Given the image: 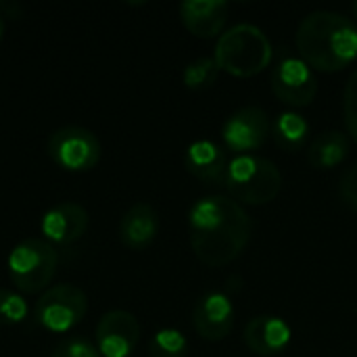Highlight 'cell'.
I'll return each mask as SVG.
<instances>
[{
  "instance_id": "cell-1",
  "label": "cell",
  "mask_w": 357,
  "mask_h": 357,
  "mask_svg": "<svg viewBox=\"0 0 357 357\" xmlns=\"http://www.w3.org/2000/svg\"><path fill=\"white\" fill-rule=\"evenodd\" d=\"M188 230L197 259L209 268H220L247 249L253 220L234 199L213 195L195 201L188 211Z\"/></svg>"
},
{
  "instance_id": "cell-2",
  "label": "cell",
  "mask_w": 357,
  "mask_h": 357,
  "mask_svg": "<svg viewBox=\"0 0 357 357\" xmlns=\"http://www.w3.org/2000/svg\"><path fill=\"white\" fill-rule=\"evenodd\" d=\"M295 44L312 69L341 71L357 61V23L335 10H314L299 23Z\"/></svg>"
},
{
  "instance_id": "cell-3",
  "label": "cell",
  "mask_w": 357,
  "mask_h": 357,
  "mask_svg": "<svg viewBox=\"0 0 357 357\" xmlns=\"http://www.w3.org/2000/svg\"><path fill=\"white\" fill-rule=\"evenodd\" d=\"M274 48L270 38L251 23H238L224 31L215 44L213 59L220 71L234 77H253L270 67Z\"/></svg>"
},
{
  "instance_id": "cell-4",
  "label": "cell",
  "mask_w": 357,
  "mask_h": 357,
  "mask_svg": "<svg viewBox=\"0 0 357 357\" xmlns=\"http://www.w3.org/2000/svg\"><path fill=\"white\" fill-rule=\"evenodd\" d=\"M226 190L230 199L241 205H268L282 188V174L278 165L266 157L238 155L230 161L226 174Z\"/></svg>"
},
{
  "instance_id": "cell-5",
  "label": "cell",
  "mask_w": 357,
  "mask_h": 357,
  "mask_svg": "<svg viewBox=\"0 0 357 357\" xmlns=\"http://www.w3.org/2000/svg\"><path fill=\"white\" fill-rule=\"evenodd\" d=\"M59 253L44 238H25L13 247L6 259L8 278L21 295L42 293L56 274Z\"/></svg>"
},
{
  "instance_id": "cell-6",
  "label": "cell",
  "mask_w": 357,
  "mask_h": 357,
  "mask_svg": "<svg viewBox=\"0 0 357 357\" xmlns=\"http://www.w3.org/2000/svg\"><path fill=\"white\" fill-rule=\"evenodd\" d=\"M88 312V297L75 284H56L42 293L33 305V322L48 333L73 331Z\"/></svg>"
},
{
  "instance_id": "cell-7",
  "label": "cell",
  "mask_w": 357,
  "mask_h": 357,
  "mask_svg": "<svg viewBox=\"0 0 357 357\" xmlns=\"http://www.w3.org/2000/svg\"><path fill=\"white\" fill-rule=\"evenodd\" d=\"M48 157L67 172H88L100 161L98 138L82 126H63L46 142Z\"/></svg>"
},
{
  "instance_id": "cell-8",
  "label": "cell",
  "mask_w": 357,
  "mask_h": 357,
  "mask_svg": "<svg viewBox=\"0 0 357 357\" xmlns=\"http://www.w3.org/2000/svg\"><path fill=\"white\" fill-rule=\"evenodd\" d=\"M272 134V121L261 107L247 105L236 109L222 126L224 149L236 155H251L266 144Z\"/></svg>"
},
{
  "instance_id": "cell-9",
  "label": "cell",
  "mask_w": 357,
  "mask_h": 357,
  "mask_svg": "<svg viewBox=\"0 0 357 357\" xmlns=\"http://www.w3.org/2000/svg\"><path fill=\"white\" fill-rule=\"evenodd\" d=\"M272 92L278 100L291 107H307L318 94V79L312 67L293 54L280 56L272 71Z\"/></svg>"
},
{
  "instance_id": "cell-10",
  "label": "cell",
  "mask_w": 357,
  "mask_h": 357,
  "mask_svg": "<svg viewBox=\"0 0 357 357\" xmlns=\"http://www.w3.org/2000/svg\"><path fill=\"white\" fill-rule=\"evenodd\" d=\"M138 341L140 324L134 314L123 310L107 312L94 328V343L102 357H130Z\"/></svg>"
},
{
  "instance_id": "cell-11",
  "label": "cell",
  "mask_w": 357,
  "mask_h": 357,
  "mask_svg": "<svg viewBox=\"0 0 357 357\" xmlns=\"http://www.w3.org/2000/svg\"><path fill=\"white\" fill-rule=\"evenodd\" d=\"M236 322V312L228 295L220 291H209L192 307V326L205 341L226 339Z\"/></svg>"
},
{
  "instance_id": "cell-12",
  "label": "cell",
  "mask_w": 357,
  "mask_h": 357,
  "mask_svg": "<svg viewBox=\"0 0 357 357\" xmlns=\"http://www.w3.org/2000/svg\"><path fill=\"white\" fill-rule=\"evenodd\" d=\"M90 218L88 211L77 203H59L52 209H48L42 218L40 230L44 234V241H48L52 247H67L75 241H79L88 230Z\"/></svg>"
},
{
  "instance_id": "cell-13",
  "label": "cell",
  "mask_w": 357,
  "mask_h": 357,
  "mask_svg": "<svg viewBox=\"0 0 357 357\" xmlns=\"http://www.w3.org/2000/svg\"><path fill=\"white\" fill-rule=\"evenodd\" d=\"M228 153L222 144L211 140H195L184 153V167L197 180L209 186H224L228 174Z\"/></svg>"
},
{
  "instance_id": "cell-14",
  "label": "cell",
  "mask_w": 357,
  "mask_h": 357,
  "mask_svg": "<svg viewBox=\"0 0 357 357\" xmlns=\"http://www.w3.org/2000/svg\"><path fill=\"white\" fill-rule=\"evenodd\" d=\"M245 345L255 356H280L293 339L291 326L278 316H257L245 326Z\"/></svg>"
},
{
  "instance_id": "cell-15",
  "label": "cell",
  "mask_w": 357,
  "mask_h": 357,
  "mask_svg": "<svg viewBox=\"0 0 357 357\" xmlns=\"http://www.w3.org/2000/svg\"><path fill=\"white\" fill-rule=\"evenodd\" d=\"M226 0H184L180 4V19L184 27L197 38H215L228 21Z\"/></svg>"
},
{
  "instance_id": "cell-16",
  "label": "cell",
  "mask_w": 357,
  "mask_h": 357,
  "mask_svg": "<svg viewBox=\"0 0 357 357\" xmlns=\"http://www.w3.org/2000/svg\"><path fill=\"white\" fill-rule=\"evenodd\" d=\"M159 234V215L149 203L132 205L119 222V241L132 251H144Z\"/></svg>"
},
{
  "instance_id": "cell-17",
  "label": "cell",
  "mask_w": 357,
  "mask_h": 357,
  "mask_svg": "<svg viewBox=\"0 0 357 357\" xmlns=\"http://www.w3.org/2000/svg\"><path fill=\"white\" fill-rule=\"evenodd\" d=\"M349 149V138L341 130H326L307 146V161L314 169H333L347 159Z\"/></svg>"
},
{
  "instance_id": "cell-18",
  "label": "cell",
  "mask_w": 357,
  "mask_h": 357,
  "mask_svg": "<svg viewBox=\"0 0 357 357\" xmlns=\"http://www.w3.org/2000/svg\"><path fill=\"white\" fill-rule=\"evenodd\" d=\"M272 136L274 142L287 151V153H297L307 144L310 138V121L297 113V111H284L280 113L274 123H272Z\"/></svg>"
},
{
  "instance_id": "cell-19",
  "label": "cell",
  "mask_w": 357,
  "mask_h": 357,
  "mask_svg": "<svg viewBox=\"0 0 357 357\" xmlns=\"http://www.w3.org/2000/svg\"><path fill=\"white\" fill-rule=\"evenodd\" d=\"M218 77H220V67L213 56H199V59L190 61L182 73L184 86L195 92L211 88L218 82Z\"/></svg>"
},
{
  "instance_id": "cell-20",
  "label": "cell",
  "mask_w": 357,
  "mask_h": 357,
  "mask_svg": "<svg viewBox=\"0 0 357 357\" xmlns=\"http://www.w3.org/2000/svg\"><path fill=\"white\" fill-rule=\"evenodd\" d=\"M188 339L176 328H161L149 341V357H188Z\"/></svg>"
},
{
  "instance_id": "cell-21",
  "label": "cell",
  "mask_w": 357,
  "mask_h": 357,
  "mask_svg": "<svg viewBox=\"0 0 357 357\" xmlns=\"http://www.w3.org/2000/svg\"><path fill=\"white\" fill-rule=\"evenodd\" d=\"M29 316L27 299L10 289H0V326H15Z\"/></svg>"
},
{
  "instance_id": "cell-22",
  "label": "cell",
  "mask_w": 357,
  "mask_h": 357,
  "mask_svg": "<svg viewBox=\"0 0 357 357\" xmlns=\"http://www.w3.org/2000/svg\"><path fill=\"white\" fill-rule=\"evenodd\" d=\"M50 357H102L96 343H92L86 337H67L65 341H61Z\"/></svg>"
},
{
  "instance_id": "cell-23",
  "label": "cell",
  "mask_w": 357,
  "mask_h": 357,
  "mask_svg": "<svg viewBox=\"0 0 357 357\" xmlns=\"http://www.w3.org/2000/svg\"><path fill=\"white\" fill-rule=\"evenodd\" d=\"M343 113H345V126L351 138L357 142V71L347 79L345 94H343Z\"/></svg>"
},
{
  "instance_id": "cell-24",
  "label": "cell",
  "mask_w": 357,
  "mask_h": 357,
  "mask_svg": "<svg viewBox=\"0 0 357 357\" xmlns=\"http://www.w3.org/2000/svg\"><path fill=\"white\" fill-rule=\"evenodd\" d=\"M339 195L343 199V203L347 207H351L354 211H357V163L351 165L339 182Z\"/></svg>"
},
{
  "instance_id": "cell-25",
  "label": "cell",
  "mask_w": 357,
  "mask_h": 357,
  "mask_svg": "<svg viewBox=\"0 0 357 357\" xmlns=\"http://www.w3.org/2000/svg\"><path fill=\"white\" fill-rule=\"evenodd\" d=\"M2 36H4V19L0 15V40H2Z\"/></svg>"
},
{
  "instance_id": "cell-26",
  "label": "cell",
  "mask_w": 357,
  "mask_h": 357,
  "mask_svg": "<svg viewBox=\"0 0 357 357\" xmlns=\"http://www.w3.org/2000/svg\"><path fill=\"white\" fill-rule=\"evenodd\" d=\"M351 10H354V15H356V19H357V0L351 4Z\"/></svg>"
}]
</instances>
